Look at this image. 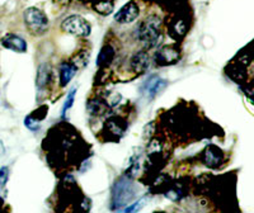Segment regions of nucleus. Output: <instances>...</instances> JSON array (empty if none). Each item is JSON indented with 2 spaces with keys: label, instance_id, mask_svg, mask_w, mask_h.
Listing matches in <instances>:
<instances>
[{
  "label": "nucleus",
  "instance_id": "nucleus-13",
  "mask_svg": "<svg viewBox=\"0 0 254 213\" xmlns=\"http://www.w3.org/2000/svg\"><path fill=\"white\" fill-rule=\"evenodd\" d=\"M76 71H78V69L74 66V63L64 62L63 65L60 66V71H59V74H60V85L61 87H66L67 84L70 83V80L74 78V75L76 74Z\"/></svg>",
  "mask_w": 254,
  "mask_h": 213
},
{
  "label": "nucleus",
  "instance_id": "nucleus-5",
  "mask_svg": "<svg viewBox=\"0 0 254 213\" xmlns=\"http://www.w3.org/2000/svg\"><path fill=\"white\" fill-rule=\"evenodd\" d=\"M168 81L159 75H150L140 87V93L147 99H154L159 93L165 89Z\"/></svg>",
  "mask_w": 254,
  "mask_h": 213
},
{
  "label": "nucleus",
  "instance_id": "nucleus-22",
  "mask_svg": "<svg viewBox=\"0 0 254 213\" xmlns=\"http://www.w3.org/2000/svg\"><path fill=\"white\" fill-rule=\"evenodd\" d=\"M4 205H5V202H4V199H3V198H1V197H0V211L3 210Z\"/></svg>",
  "mask_w": 254,
  "mask_h": 213
},
{
  "label": "nucleus",
  "instance_id": "nucleus-19",
  "mask_svg": "<svg viewBox=\"0 0 254 213\" xmlns=\"http://www.w3.org/2000/svg\"><path fill=\"white\" fill-rule=\"evenodd\" d=\"M9 178V169L6 166L0 169V188H3L6 184Z\"/></svg>",
  "mask_w": 254,
  "mask_h": 213
},
{
  "label": "nucleus",
  "instance_id": "nucleus-7",
  "mask_svg": "<svg viewBox=\"0 0 254 213\" xmlns=\"http://www.w3.org/2000/svg\"><path fill=\"white\" fill-rule=\"evenodd\" d=\"M140 14V8L135 1L125 4L119 12L115 14V20L119 24H128L132 23L133 20L137 19Z\"/></svg>",
  "mask_w": 254,
  "mask_h": 213
},
{
  "label": "nucleus",
  "instance_id": "nucleus-6",
  "mask_svg": "<svg viewBox=\"0 0 254 213\" xmlns=\"http://www.w3.org/2000/svg\"><path fill=\"white\" fill-rule=\"evenodd\" d=\"M179 57H181V52L178 47L171 45V46H164L158 50L154 56V60L158 66H168V65H174L178 62Z\"/></svg>",
  "mask_w": 254,
  "mask_h": 213
},
{
  "label": "nucleus",
  "instance_id": "nucleus-2",
  "mask_svg": "<svg viewBox=\"0 0 254 213\" xmlns=\"http://www.w3.org/2000/svg\"><path fill=\"white\" fill-rule=\"evenodd\" d=\"M24 23L32 35L41 36L49 28V18L41 9L28 8L24 10Z\"/></svg>",
  "mask_w": 254,
  "mask_h": 213
},
{
  "label": "nucleus",
  "instance_id": "nucleus-21",
  "mask_svg": "<svg viewBox=\"0 0 254 213\" xmlns=\"http://www.w3.org/2000/svg\"><path fill=\"white\" fill-rule=\"evenodd\" d=\"M4 153H5V150H4V146L3 144H1V141H0V158L4 155Z\"/></svg>",
  "mask_w": 254,
  "mask_h": 213
},
{
  "label": "nucleus",
  "instance_id": "nucleus-3",
  "mask_svg": "<svg viewBox=\"0 0 254 213\" xmlns=\"http://www.w3.org/2000/svg\"><path fill=\"white\" fill-rule=\"evenodd\" d=\"M135 187L132 183L126 178H121L116 182L112 192V205L113 210L126 206L135 198Z\"/></svg>",
  "mask_w": 254,
  "mask_h": 213
},
{
  "label": "nucleus",
  "instance_id": "nucleus-18",
  "mask_svg": "<svg viewBox=\"0 0 254 213\" xmlns=\"http://www.w3.org/2000/svg\"><path fill=\"white\" fill-rule=\"evenodd\" d=\"M75 93H76V88H74V89L70 90L69 94H67L66 101H65V103H64V106H63V115L66 114L67 110H69L70 108L72 106V103H74V97H75Z\"/></svg>",
  "mask_w": 254,
  "mask_h": 213
},
{
  "label": "nucleus",
  "instance_id": "nucleus-15",
  "mask_svg": "<svg viewBox=\"0 0 254 213\" xmlns=\"http://www.w3.org/2000/svg\"><path fill=\"white\" fill-rule=\"evenodd\" d=\"M113 0H94L93 9L102 15H108L113 12Z\"/></svg>",
  "mask_w": 254,
  "mask_h": 213
},
{
  "label": "nucleus",
  "instance_id": "nucleus-10",
  "mask_svg": "<svg viewBox=\"0 0 254 213\" xmlns=\"http://www.w3.org/2000/svg\"><path fill=\"white\" fill-rule=\"evenodd\" d=\"M1 45L5 49L12 50L14 52H19L23 53L27 51V42L20 37V36L14 35V33H6L3 38H1Z\"/></svg>",
  "mask_w": 254,
  "mask_h": 213
},
{
  "label": "nucleus",
  "instance_id": "nucleus-12",
  "mask_svg": "<svg viewBox=\"0 0 254 213\" xmlns=\"http://www.w3.org/2000/svg\"><path fill=\"white\" fill-rule=\"evenodd\" d=\"M116 57V51L111 45H104L102 50L99 51L98 58H97V65L102 69L111 66Z\"/></svg>",
  "mask_w": 254,
  "mask_h": 213
},
{
  "label": "nucleus",
  "instance_id": "nucleus-8",
  "mask_svg": "<svg viewBox=\"0 0 254 213\" xmlns=\"http://www.w3.org/2000/svg\"><path fill=\"white\" fill-rule=\"evenodd\" d=\"M126 128V121L122 119L121 117H117V115L110 117V118L106 121V123H104V131H106L110 136H113L115 140H119V138L125 133Z\"/></svg>",
  "mask_w": 254,
  "mask_h": 213
},
{
  "label": "nucleus",
  "instance_id": "nucleus-9",
  "mask_svg": "<svg viewBox=\"0 0 254 213\" xmlns=\"http://www.w3.org/2000/svg\"><path fill=\"white\" fill-rule=\"evenodd\" d=\"M224 159H225V154L215 145H210L203 151V161L207 166L214 167V169L219 167L224 162Z\"/></svg>",
  "mask_w": 254,
  "mask_h": 213
},
{
  "label": "nucleus",
  "instance_id": "nucleus-14",
  "mask_svg": "<svg viewBox=\"0 0 254 213\" xmlns=\"http://www.w3.org/2000/svg\"><path fill=\"white\" fill-rule=\"evenodd\" d=\"M108 109V104L106 101H102L99 98H92L88 102V110L93 115L104 114V112Z\"/></svg>",
  "mask_w": 254,
  "mask_h": 213
},
{
  "label": "nucleus",
  "instance_id": "nucleus-20",
  "mask_svg": "<svg viewBox=\"0 0 254 213\" xmlns=\"http://www.w3.org/2000/svg\"><path fill=\"white\" fill-rule=\"evenodd\" d=\"M141 203H142V201L136 202V203H133L131 207H127L126 210H124V212H135V211H139L140 207H141Z\"/></svg>",
  "mask_w": 254,
  "mask_h": 213
},
{
  "label": "nucleus",
  "instance_id": "nucleus-17",
  "mask_svg": "<svg viewBox=\"0 0 254 213\" xmlns=\"http://www.w3.org/2000/svg\"><path fill=\"white\" fill-rule=\"evenodd\" d=\"M50 75H51V70H50L49 65L44 63L42 66H40L37 74V79H36V83H37L38 88H44L50 80Z\"/></svg>",
  "mask_w": 254,
  "mask_h": 213
},
{
  "label": "nucleus",
  "instance_id": "nucleus-1",
  "mask_svg": "<svg viewBox=\"0 0 254 213\" xmlns=\"http://www.w3.org/2000/svg\"><path fill=\"white\" fill-rule=\"evenodd\" d=\"M162 19L158 15H149L141 20L135 28L136 38L144 45L145 49H154L163 42Z\"/></svg>",
  "mask_w": 254,
  "mask_h": 213
},
{
  "label": "nucleus",
  "instance_id": "nucleus-11",
  "mask_svg": "<svg viewBox=\"0 0 254 213\" xmlns=\"http://www.w3.org/2000/svg\"><path fill=\"white\" fill-rule=\"evenodd\" d=\"M150 66V57L147 55V52L140 51L131 57L130 60V69L135 74H144Z\"/></svg>",
  "mask_w": 254,
  "mask_h": 213
},
{
  "label": "nucleus",
  "instance_id": "nucleus-4",
  "mask_svg": "<svg viewBox=\"0 0 254 213\" xmlns=\"http://www.w3.org/2000/svg\"><path fill=\"white\" fill-rule=\"evenodd\" d=\"M61 29L69 35L76 36V37H88L92 32V26L81 15L72 14L63 20Z\"/></svg>",
  "mask_w": 254,
  "mask_h": 213
},
{
  "label": "nucleus",
  "instance_id": "nucleus-16",
  "mask_svg": "<svg viewBox=\"0 0 254 213\" xmlns=\"http://www.w3.org/2000/svg\"><path fill=\"white\" fill-rule=\"evenodd\" d=\"M171 29V35L173 36L174 38H181L186 35V32H187V26H186V22L182 19H176L173 23L171 24L169 27Z\"/></svg>",
  "mask_w": 254,
  "mask_h": 213
}]
</instances>
